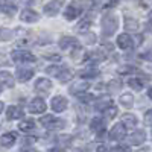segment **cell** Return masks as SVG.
<instances>
[{"label": "cell", "instance_id": "8992f818", "mask_svg": "<svg viewBox=\"0 0 152 152\" xmlns=\"http://www.w3.org/2000/svg\"><path fill=\"white\" fill-rule=\"evenodd\" d=\"M126 137V128L122 125V123H117V125H114L113 126V129L110 132V138L114 142H120L123 140V138Z\"/></svg>", "mask_w": 152, "mask_h": 152}, {"label": "cell", "instance_id": "7a4b0ae2", "mask_svg": "<svg viewBox=\"0 0 152 152\" xmlns=\"http://www.w3.org/2000/svg\"><path fill=\"white\" fill-rule=\"evenodd\" d=\"M40 122H41V125L44 126L46 129H52V131L62 129L64 125H66L62 119H58V117H53V116H44V117L40 119Z\"/></svg>", "mask_w": 152, "mask_h": 152}, {"label": "cell", "instance_id": "5b68a950", "mask_svg": "<svg viewBox=\"0 0 152 152\" xmlns=\"http://www.w3.org/2000/svg\"><path fill=\"white\" fill-rule=\"evenodd\" d=\"M50 107H52V110L55 113H61L69 107V100L64 96H55L52 100H50Z\"/></svg>", "mask_w": 152, "mask_h": 152}, {"label": "cell", "instance_id": "f546056e", "mask_svg": "<svg viewBox=\"0 0 152 152\" xmlns=\"http://www.w3.org/2000/svg\"><path fill=\"white\" fill-rule=\"evenodd\" d=\"M90 26H91V20L84 18V20H82V21L78 24V31H79V32H84V31H87Z\"/></svg>", "mask_w": 152, "mask_h": 152}, {"label": "cell", "instance_id": "4316f807", "mask_svg": "<svg viewBox=\"0 0 152 152\" xmlns=\"http://www.w3.org/2000/svg\"><path fill=\"white\" fill-rule=\"evenodd\" d=\"M128 85L132 88V90H135V91L143 90V81L138 79V78H131V79L128 81Z\"/></svg>", "mask_w": 152, "mask_h": 152}, {"label": "cell", "instance_id": "7402d4cb", "mask_svg": "<svg viewBox=\"0 0 152 152\" xmlns=\"http://www.w3.org/2000/svg\"><path fill=\"white\" fill-rule=\"evenodd\" d=\"M97 75H99V70H97L94 66H90V67H87V69H84V70L79 72V76H81V78H88V79L96 78Z\"/></svg>", "mask_w": 152, "mask_h": 152}, {"label": "cell", "instance_id": "6da1fadb", "mask_svg": "<svg viewBox=\"0 0 152 152\" xmlns=\"http://www.w3.org/2000/svg\"><path fill=\"white\" fill-rule=\"evenodd\" d=\"M119 28V20L114 14H107L102 17V34L104 37H111Z\"/></svg>", "mask_w": 152, "mask_h": 152}, {"label": "cell", "instance_id": "d590c367", "mask_svg": "<svg viewBox=\"0 0 152 152\" xmlns=\"http://www.w3.org/2000/svg\"><path fill=\"white\" fill-rule=\"evenodd\" d=\"M78 99H79V100H82V102H90V100H93V94L81 93V94H78Z\"/></svg>", "mask_w": 152, "mask_h": 152}, {"label": "cell", "instance_id": "1f68e13d", "mask_svg": "<svg viewBox=\"0 0 152 152\" xmlns=\"http://www.w3.org/2000/svg\"><path fill=\"white\" fill-rule=\"evenodd\" d=\"M134 72H138V70L132 66H123L119 69V73H122V75H128V73H134Z\"/></svg>", "mask_w": 152, "mask_h": 152}, {"label": "cell", "instance_id": "5bb4252c", "mask_svg": "<svg viewBox=\"0 0 152 152\" xmlns=\"http://www.w3.org/2000/svg\"><path fill=\"white\" fill-rule=\"evenodd\" d=\"M94 107H96L97 111H107L108 108L114 107V104H113V99L107 96V97H100V99H97V100H96V104H94Z\"/></svg>", "mask_w": 152, "mask_h": 152}, {"label": "cell", "instance_id": "ac0fdd59", "mask_svg": "<svg viewBox=\"0 0 152 152\" xmlns=\"http://www.w3.org/2000/svg\"><path fill=\"white\" fill-rule=\"evenodd\" d=\"M15 76H17V79L20 81V82H26V81H29L32 76H34V70L32 69H17L15 70Z\"/></svg>", "mask_w": 152, "mask_h": 152}, {"label": "cell", "instance_id": "ffe728a7", "mask_svg": "<svg viewBox=\"0 0 152 152\" xmlns=\"http://www.w3.org/2000/svg\"><path fill=\"white\" fill-rule=\"evenodd\" d=\"M73 76H75V72H73L72 69H69V67H61L56 78H58L61 82H69L70 79H73Z\"/></svg>", "mask_w": 152, "mask_h": 152}, {"label": "cell", "instance_id": "60d3db41", "mask_svg": "<svg viewBox=\"0 0 152 152\" xmlns=\"http://www.w3.org/2000/svg\"><path fill=\"white\" fill-rule=\"evenodd\" d=\"M111 152H129V149L125 148V146H119V148H114Z\"/></svg>", "mask_w": 152, "mask_h": 152}, {"label": "cell", "instance_id": "83f0119b", "mask_svg": "<svg viewBox=\"0 0 152 152\" xmlns=\"http://www.w3.org/2000/svg\"><path fill=\"white\" fill-rule=\"evenodd\" d=\"M18 128L21 129V131H32L34 128H35V122L32 120V119H28V120H23L20 125H18Z\"/></svg>", "mask_w": 152, "mask_h": 152}, {"label": "cell", "instance_id": "f6af8a7d", "mask_svg": "<svg viewBox=\"0 0 152 152\" xmlns=\"http://www.w3.org/2000/svg\"><path fill=\"white\" fill-rule=\"evenodd\" d=\"M148 96H149V99H152V88H149V91H148Z\"/></svg>", "mask_w": 152, "mask_h": 152}, {"label": "cell", "instance_id": "f1b7e54d", "mask_svg": "<svg viewBox=\"0 0 152 152\" xmlns=\"http://www.w3.org/2000/svg\"><path fill=\"white\" fill-rule=\"evenodd\" d=\"M21 29H17V31H9V29H0V38L3 40H11L12 35H15L17 32H20Z\"/></svg>", "mask_w": 152, "mask_h": 152}, {"label": "cell", "instance_id": "7bdbcfd3", "mask_svg": "<svg viewBox=\"0 0 152 152\" xmlns=\"http://www.w3.org/2000/svg\"><path fill=\"white\" fill-rule=\"evenodd\" d=\"M96 152H110V151H108V148H107L105 145H100V146L96 149Z\"/></svg>", "mask_w": 152, "mask_h": 152}, {"label": "cell", "instance_id": "4fadbf2b", "mask_svg": "<svg viewBox=\"0 0 152 152\" xmlns=\"http://www.w3.org/2000/svg\"><path fill=\"white\" fill-rule=\"evenodd\" d=\"M61 6H62V2H49L44 5V14L49 17H55Z\"/></svg>", "mask_w": 152, "mask_h": 152}, {"label": "cell", "instance_id": "b9f144b4", "mask_svg": "<svg viewBox=\"0 0 152 152\" xmlns=\"http://www.w3.org/2000/svg\"><path fill=\"white\" fill-rule=\"evenodd\" d=\"M46 58H49L50 61H59L61 59V56L59 55H44Z\"/></svg>", "mask_w": 152, "mask_h": 152}, {"label": "cell", "instance_id": "e575fe53", "mask_svg": "<svg viewBox=\"0 0 152 152\" xmlns=\"http://www.w3.org/2000/svg\"><path fill=\"white\" fill-rule=\"evenodd\" d=\"M120 82L119 81H111L110 82V85H108V88H110V91H119L120 90Z\"/></svg>", "mask_w": 152, "mask_h": 152}, {"label": "cell", "instance_id": "d6a6232c", "mask_svg": "<svg viewBox=\"0 0 152 152\" xmlns=\"http://www.w3.org/2000/svg\"><path fill=\"white\" fill-rule=\"evenodd\" d=\"M104 114H105L107 119H113V117H116V114H117V108L116 107H111L107 111H104Z\"/></svg>", "mask_w": 152, "mask_h": 152}, {"label": "cell", "instance_id": "8d00e7d4", "mask_svg": "<svg viewBox=\"0 0 152 152\" xmlns=\"http://www.w3.org/2000/svg\"><path fill=\"white\" fill-rule=\"evenodd\" d=\"M140 58L142 59H146V61H152V49H149L148 52H145V53H142Z\"/></svg>", "mask_w": 152, "mask_h": 152}, {"label": "cell", "instance_id": "3957f363", "mask_svg": "<svg viewBox=\"0 0 152 152\" xmlns=\"http://www.w3.org/2000/svg\"><path fill=\"white\" fill-rule=\"evenodd\" d=\"M11 56L14 62H35V56L28 50H14Z\"/></svg>", "mask_w": 152, "mask_h": 152}, {"label": "cell", "instance_id": "836d02e7", "mask_svg": "<svg viewBox=\"0 0 152 152\" xmlns=\"http://www.w3.org/2000/svg\"><path fill=\"white\" fill-rule=\"evenodd\" d=\"M59 69H61V67H56V66H50V67H47V69H46V73H47V75H52V76H58V73H59Z\"/></svg>", "mask_w": 152, "mask_h": 152}, {"label": "cell", "instance_id": "30bf717a", "mask_svg": "<svg viewBox=\"0 0 152 152\" xmlns=\"http://www.w3.org/2000/svg\"><path fill=\"white\" fill-rule=\"evenodd\" d=\"M20 18H21V21H24V23H35L38 18H40V15H38L37 12L34 11V9H29V8H26L24 11H21Z\"/></svg>", "mask_w": 152, "mask_h": 152}, {"label": "cell", "instance_id": "7c38bea8", "mask_svg": "<svg viewBox=\"0 0 152 152\" xmlns=\"http://www.w3.org/2000/svg\"><path fill=\"white\" fill-rule=\"evenodd\" d=\"M0 84H3V85H5V87H8V88L14 87V84H15V78H14V75H12L11 72H8V70L0 72Z\"/></svg>", "mask_w": 152, "mask_h": 152}, {"label": "cell", "instance_id": "d4e9b609", "mask_svg": "<svg viewBox=\"0 0 152 152\" xmlns=\"http://www.w3.org/2000/svg\"><path fill=\"white\" fill-rule=\"evenodd\" d=\"M72 56H73V59H75V61H78V62H81V61H84V59H87V58H88L87 52H85V50H84L82 47L75 49L73 52H72Z\"/></svg>", "mask_w": 152, "mask_h": 152}, {"label": "cell", "instance_id": "ba28073f", "mask_svg": "<svg viewBox=\"0 0 152 152\" xmlns=\"http://www.w3.org/2000/svg\"><path fill=\"white\" fill-rule=\"evenodd\" d=\"M28 110H29L32 114H41V113L46 111V102H44L41 97H35L34 100H31Z\"/></svg>", "mask_w": 152, "mask_h": 152}, {"label": "cell", "instance_id": "ab89813d", "mask_svg": "<svg viewBox=\"0 0 152 152\" xmlns=\"http://www.w3.org/2000/svg\"><path fill=\"white\" fill-rule=\"evenodd\" d=\"M20 152H38V151L35 148H32V146H24V148L20 149Z\"/></svg>", "mask_w": 152, "mask_h": 152}, {"label": "cell", "instance_id": "7dc6e473", "mask_svg": "<svg viewBox=\"0 0 152 152\" xmlns=\"http://www.w3.org/2000/svg\"><path fill=\"white\" fill-rule=\"evenodd\" d=\"M0 8H2V3H0Z\"/></svg>", "mask_w": 152, "mask_h": 152}, {"label": "cell", "instance_id": "44dd1931", "mask_svg": "<svg viewBox=\"0 0 152 152\" xmlns=\"http://www.w3.org/2000/svg\"><path fill=\"white\" fill-rule=\"evenodd\" d=\"M137 117L134 116V114H129V113H126L122 116V125L125 126V128H135L137 126Z\"/></svg>", "mask_w": 152, "mask_h": 152}, {"label": "cell", "instance_id": "9a60e30c", "mask_svg": "<svg viewBox=\"0 0 152 152\" xmlns=\"http://www.w3.org/2000/svg\"><path fill=\"white\" fill-rule=\"evenodd\" d=\"M117 46L123 50H128L132 47V38L128 35V34H122L117 37Z\"/></svg>", "mask_w": 152, "mask_h": 152}, {"label": "cell", "instance_id": "8fae6325", "mask_svg": "<svg viewBox=\"0 0 152 152\" xmlns=\"http://www.w3.org/2000/svg\"><path fill=\"white\" fill-rule=\"evenodd\" d=\"M24 116V111L18 107H8L6 108V119L8 120H17V119H21Z\"/></svg>", "mask_w": 152, "mask_h": 152}, {"label": "cell", "instance_id": "ee69618b", "mask_svg": "<svg viewBox=\"0 0 152 152\" xmlns=\"http://www.w3.org/2000/svg\"><path fill=\"white\" fill-rule=\"evenodd\" d=\"M49 152H66L64 149H61V148H53V149H50Z\"/></svg>", "mask_w": 152, "mask_h": 152}, {"label": "cell", "instance_id": "2e32d148", "mask_svg": "<svg viewBox=\"0 0 152 152\" xmlns=\"http://www.w3.org/2000/svg\"><path fill=\"white\" fill-rule=\"evenodd\" d=\"M145 140H146V132L143 131V129H137V131H134L132 134H131V137H129V142H131V145H142V143H145Z\"/></svg>", "mask_w": 152, "mask_h": 152}, {"label": "cell", "instance_id": "484cf974", "mask_svg": "<svg viewBox=\"0 0 152 152\" xmlns=\"http://www.w3.org/2000/svg\"><path fill=\"white\" fill-rule=\"evenodd\" d=\"M88 87H90V84H87V82H82V84H78V85H72L70 87V93H76V96L81 94V93H85L88 90Z\"/></svg>", "mask_w": 152, "mask_h": 152}, {"label": "cell", "instance_id": "74e56055", "mask_svg": "<svg viewBox=\"0 0 152 152\" xmlns=\"http://www.w3.org/2000/svg\"><path fill=\"white\" fill-rule=\"evenodd\" d=\"M145 123H146V125H152V110H149V111L145 114Z\"/></svg>", "mask_w": 152, "mask_h": 152}, {"label": "cell", "instance_id": "f35d334b", "mask_svg": "<svg viewBox=\"0 0 152 152\" xmlns=\"http://www.w3.org/2000/svg\"><path fill=\"white\" fill-rule=\"evenodd\" d=\"M146 31L152 32V11L149 12V17H148V23H146Z\"/></svg>", "mask_w": 152, "mask_h": 152}, {"label": "cell", "instance_id": "bcb514c9", "mask_svg": "<svg viewBox=\"0 0 152 152\" xmlns=\"http://www.w3.org/2000/svg\"><path fill=\"white\" fill-rule=\"evenodd\" d=\"M2 111H3V102H0V114H2Z\"/></svg>", "mask_w": 152, "mask_h": 152}, {"label": "cell", "instance_id": "9c48e42d", "mask_svg": "<svg viewBox=\"0 0 152 152\" xmlns=\"http://www.w3.org/2000/svg\"><path fill=\"white\" fill-rule=\"evenodd\" d=\"M82 14V9L76 5V3H70L67 8H66V11H64V17L67 18V20H75L76 17H79Z\"/></svg>", "mask_w": 152, "mask_h": 152}, {"label": "cell", "instance_id": "cb8c5ba5", "mask_svg": "<svg viewBox=\"0 0 152 152\" xmlns=\"http://www.w3.org/2000/svg\"><path fill=\"white\" fill-rule=\"evenodd\" d=\"M119 102L125 107V108H131L134 105V96L131 93H123L119 99Z\"/></svg>", "mask_w": 152, "mask_h": 152}, {"label": "cell", "instance_id": "e0dca14e", "mask_svg": "<svg viewBox=\"0 0 152 152\" xmlns=\"http://www.w3.org/2000/svg\"><path fill=\"white\" fill-rule=\"evenodd\" d=\"M15 140H17L15 132H6V134H3L2 137H0V145H2L3 148H11L15 143Z\"/></svg>", "mask_w": 152, "mask_h": 152}, {"label": "cell", "instance_id": "603a6c76", "mask_svg": "<svg viewBox=\"0 0 152 152\" xmlns=\"http://www.w3.org/2000/svg\"><path fill=\"white\" fill-rule=\"evenodd\" d=\"M138 28H140V24L135 18H131V17H126L125 18V29L129 31V32H137Z\"/></svg>", "mask_w": 152, "mask_h": 152}, {"label": "cell", "instance_id": "52a82bcc", "mask_svg": "<svg viewBox=\"0 0 152 152\" xmlns=\"http://www.w3.org/2000/svg\"><path fill=\"white\" fill-rule=\"evenodd\" d=\"M59 47L62 49V50H69V49H78V47H81V44H79V41L76 40L75 37H62L61 40H59Z\"/></svg>", "mask_w": 152, "mask_h": 152}, {"label": "cell", "instance_id": "277c9868", "mask_svg": "<svg viewBox=\"0 0 152 152\" xmlns=\"http://www.w3.org/2000/svg\"><path fill=\"white\" fill-rule=\"evenodd\" d=\"M52 87H53V85H52V82H50L49 79L40 78V79H37V82H35V91L40 93V94H43V96H46V94L50 93Z\"/></svg>", "mask_w": 152, "mask_h": 152}, {"label": "cell", "instance_id": "4dcf8cb0", "mask_svg": "<svg viewBox=\"0 0 152 152\" xmlns=\"http://www.w3.org/2000/svg\"><path fill=\"white\" fill-rule=\"evenodd\" d=\"M2 9H5L6 14L12 15V14L15 12V5H12V3H3V5H2Z\"/></svg>", "mask_w": 152, "mask_h": 152}, {"label": "cell", "instance_id": "d6986e66", "mask_svg": "<svg viewBox=\"0 0 152 152\" xmlns=\"http://www.w3.org/2000/svg\"><path fill=\"white\" fill-rule=\"evenodd\" d=\"M90 129L96 134H100L105 131V120L100 119V117H94L91 122H90Z\"/></svg>", "mask_w": 152, "mask_h": 152}]
</instances>
